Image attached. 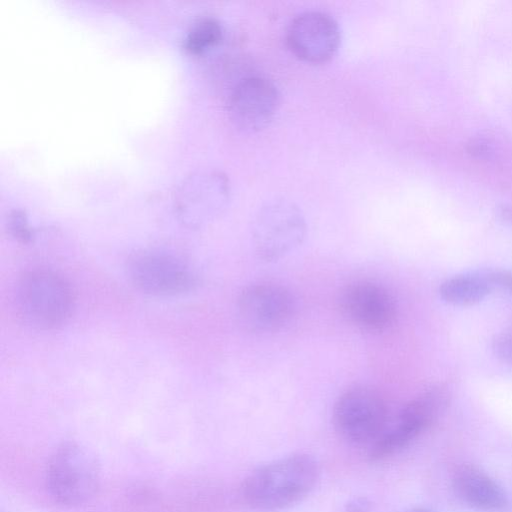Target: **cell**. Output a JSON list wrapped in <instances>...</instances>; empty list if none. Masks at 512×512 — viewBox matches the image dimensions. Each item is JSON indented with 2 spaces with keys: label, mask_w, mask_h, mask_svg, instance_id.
Wrapping results in <instances>:
<instances>
[{
  "label": "cell",
  "mask_w": 512,
  "mask_h": 512,
  "mask_svg": "<svg viewBox=\"0 0 512 512\" xmlns=\"http://www.w3.org/2000/svg\"><path fill=\"white\" fill-rule=\"evenodd\" d=\"M318 476V465L313 458L291 455L252 472L242 485V496L255 509H283L305 497Z\"/></svg>",
  "instance_id": "cell-1"
},
{
  "label": "cell",
  "mask_w": 512,
  "mask_h": 512,
  "mask_svg": "<svg viewBox=\"0 0 512 512\" xmlns=\"http://www.w3.org/2000/svg\"><path fill=\"white\" fill-rule=\"evenodd\" d=\"M16 303L28 324L49 330L66 322L72 310L73 296L69 284L57 273L35 269L20 277Z\"/></svg>",
  "instance_id": "cell-2"
},
{
  "label": "cell",
  "mask_w": 512,
  "mask_h": 512,
  "mask_svg": "<svg viewBox=\"0 0 512 512\" xmlns=\"http://www.w3.org/2000/svg\"><path fill=\"white\" fill-rule=\"evenodd\" d=\"M337 433L353 444L374 442L385 430L388 409L384 397L368 386H354L344 391L333 407Z\"/></svg>",
  "instance_id": "cell-3"
},
{
  "label": "cell",
  "mask_w": 512,
  "mask_h": 512,
  "mask_svg": "<svg viewBox=\"0 0 512 512\" xmlns=\"http://www.w3.org/2000/svg\"><path fill=\"white\" fill-rule=\"evenodd\" d=\"M98 485V464L83 447L66 442L54 451L47 467V486L55 499L80 504L96 493Z\"/></svg>",
  "instance_id": "cell-4"
},
{
  "label": "cell",
  "mask_w": 512,
  "mask_h": 512,
  "mask_svg": "<svg viewBox=\"0 0 512 512\" xmlns=\"http://www.w3.org/2000/svg\"><path fill=\"white\" fill-rule=\"evenodd\" d=\"M450 397L449 389L437 384L409 401L394 426L384 430L373 442L371 459H386L406 447L441 416L449 405Z\"/></svg>",
  "instance_id": "cell-5"
},
{
  "label": "cell",
  "mask_w": 512,
  "mask_h": 512,
  "mask_svg": "<svg viewBox=\"0 0 512 512\" xmlns=\"http://www.w3.org/2000/svg\"><path fill=\"white\" fill-rule=\"evenodd\" d=\"M306 222L292 202L276 199L257 212L252 224L256 254L263 260H277L296 248L304 239Z\"/></svg>",
  "instance_id": "cell-6"
},
{
  "label": "cell",
  "mask_w": 512,
  "mask_h": 512,
  "mask_svg": "<svg viewBox=\"0 0 512 512\" xmlns=\"http://www.w3.org/2000/svg\"><path fill=\"white\" fill-rule=\"evenodd\" d=\"M126 268L132 284L150 295H177L195 285L190 267L181 258L160 250L142 249L132 253Z\"/></svg>",
  "instance_id": "cell-7"
},
{
  "label": "cell",
  "mask_w": 512,
  "mask_h": 512,
  "mask_svg": "<svg viewBox=\"0 0 512 512\" xmlns=\"http://www.w3.org/2000/svg\"><path fill=\"white\" fill-rule=\"evenodd\" d=\"M280 105L276 85L260 75H245L231 87L227 98L228 114L240 129L254 132L266 127Z\"/></svg>",
  "instance_id": "cell-8"
},
{
  "label": "cell",
  "mask_w": 512,
  "mask_h": 512,
  "mask_svg": "<svg viewBox=\"0 0 512 512\" xmlns=\"http://www.w3.org/2000/svg\"><path fill=\"white\" fill-rule=\"evenodd\" d=\"M339 303L344 317L368 333H383L396 321L397 307L392 294L374 282L357 281L347 285Z\"/></svg>",
  "instance_id": "cell-9"
},
{
  "label": "cell",
  "mask_w": 512,
  "mask_h": 512,
  "mask_svg": "<svg viewBox=\"0 0 512 512\" xmlns=\"http://www.w3.org/2000/svg\"><path fill=\"white\" fill-rule=\"evenodd\" d=\"M242 324L253 332H273L289 322L295 310L290 291L275 283H256L244 288L237 301Z\"/></svg>",
  "instance_id": "cell-10"
},
{
  "label": "cell",
  "mask_w": 512,
  "mask_h": 512,
  "mask_svg": "<svg viewBox=\"0 0 512 512\" xmlns=\"http://www.w3.org/2000/svg\"><path fill=\"white\" fill-rule=\"evenodd\" d=\"M286 38L290 50L299 59L309 63H323L337 52L340 29L328 13L311 10L293 18Z\"/></svg>",
  "instance_id": "cell-11"
},
{
  "label": "cell",
  "mask_w": 512,
  "mask_h": 512,
  "mask_svg": "<svg viewBox=\"0 0 512 512\" xmlns=\"http://www.w3.org/2000/svg\"><path fill=\"white\" fill-rule=\"evenodd\" d=\"M227 177L216 170L201 171L189 176L177 193L181 213L192 219H203L217 212L229 196Z\"/></svg>",
  "instance_id": "cell-12"
},
{
  "label": "cell",
  "mask_w": 512,
  "mask_h": 512,
  "mask_svg": "<svg viewBox=\"0 0 512 512\" xmlns=\"http://www.w3.org/2000/svg\"><path fill=\"white\" fill-rule=\"evenodd\" d=\"M452 482L459 497L478 510L496 512L503 510L507 505L502 488L475 466H460L455 471Z\"/></svg>",
  "instance_id": "cell-13"
},
{
  "label": "cell",
  "mask_w": 512,
  "mask_h": 512,
  "mask_svg": "<svg viewBox=\"0 0 512 512\" xmlns=\"http://www.w3.org/2000/svg\"><path fill=\"white\" fill-rule=\"evenodd\" d=\"M489 273H462L449 277L439 285L441 299L454 306H471L486 298L494 288Z\"/></svg>",
  "instance_id": "cell-14"
},
{
  "label": "cell",
  "mask_w": 512,
  "mask_h": 512,
  "mask_svg": "<svg viewBox=\"0 0 512 512\" xmlns=\"http://www.w3.org/2000/svg\"><path fill=\"white\" fill-rule=\"evenodd\" d=\"M223 38L221 22L214 16H202L190 26L184 47L193 54H200L216 46Z\"/></svg>",
  "instance_id": "cell-15"
},
{
  "label": "cell",
  "mask_w": 512,
  "mask_h": 512,
  "mask_svg": "<svg viewBox=\"0 0 512 512\" xmlns=\"http://www.w3.org/2000/svg\"><path fill=\"white\" fill-rule=\"evenodd\" d=\"M8 230L10 234L20 243L26 244L31 241L32 232L28 225L25 214L20 210H13L8 216Z\"/></svg>",
  "instance_id": "cell-16"
},
{
  "label": "cell",
  "mask_w": 512,
  "mask_h": 512,
  "mask_svg": "<svg viewBox=\"0 0 512 512\" xmlns=\"http://www.w3.org/2000/svg\"><path fill=\"white\" fill-rule=\"evenodd\" d=\"M492 349L499 360L512 366V329L497 334L492 341Z\"/></svg>",
  "instance_id": "cell-17"
},
{
  "label": "cell",
  "mask_w": 512,
  "mask_h": 512,
  "mask_svg": "<svg viewBox=\"0 0 512 512\" xmlns=\"http://www.w3.org/2000/svg\"><path fill=\"white\" fill-rule=\"evenodd\" d=\"M488 273L495 287H500L512 293V271L492 270Z\"/></svg>",
  "instance_id": "cell-18"
},
{
  "label": "cell",
  "mask_w": 512,
  "mask_h": 512,
  "mask_svg": "<svg viewBox=\"0 0 512 512\" xmlns=\"http://www.w3.org/2000/svg\"><path fill=\"white\" fill-rule=\"evenodd\" d=\"M350 512H364L367 510V504L361 501H356L350 505Z\"/></svg>",
  "instance_id": "cell-19"
},
{
  "label": "cell",
  "mask_w": 512,
  "mask_h": 512,
  "mask_svg": "<svg viewBox=\"0 0 512 512\" xmlns=\"http://www.w3.org/2000/svg\"><path fill=\"white\" fill-rule=\"evenodd\" d=\"M407 512H434V511L429 508H425V507H417V508H413Z\"/></svg>",
  "instance_id": "cell-20"
}]
</instances>
